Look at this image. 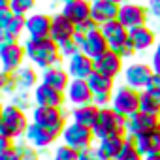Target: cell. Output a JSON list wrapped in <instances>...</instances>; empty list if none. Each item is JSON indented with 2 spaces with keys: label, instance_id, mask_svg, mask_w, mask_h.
Here are the masks:
<instances>
[{
  "label": "cell",
  "instance_id": "obj_1",
  "mask_svg": "<svg viewBox=\"0 0 160 160\" xmlns=\"http://www.w3.org/2000/svg\"><path fill=\"white\" fill-rule=\"evenodd\" d=\"M25 45V55L27 60L30 62V66L42 70L53 68V66H60L62 64V55H60V47L51 40V38H43V40H32V38H25L23 40Z\"/></svg>",
  "mask_w": 160,
  "mask_h": 160
},
{
  "label": "cell",
  "instance_id": "obj_2",
  "mask_svg": "<svg viewBox=\"0 0 160 160\" xmlns=\"http://www.w3.org/2000/svg\"><path fill=\"white\" fill-rule=\"evenodd\" d=\"M30 126V115L19 109L13 104H2V115H0V134L10 141H19L25 138Z\"/></svg>",
  "mask_w": 160,
  "mask_h": 160
},
{
  "label": "cell",
  "instance_id": "obj_3",
  "mask_svg": "<svg viewBox=\"0 0 160 160\" xmlns=\"http://www.w3.org/2000/svg\"><path fill=\"white\" fill-rule=\"evenodd\" d=\"M100 30H102V34H104V38H106V42H108V45H109V51L121 55L124 60L136 57L134 45H132V42H130V32H128L119 21H111V23L104 25Z\"/></svg>",
  "mask_w": 160,
  "mask_h": 160
},
{
  "label": "cell",
  "instance_id": "obj_4",
  "mask_svg": "<svg viewBox=\"0 0 160 160\" xmlns=\"http://www.w3.org/2000/svg\"><path fill=\"white\" fill-rule=\"evenodd\" d=\"M60 143H64L66 147H70L75 152H83V151L94 147L96 138L92 134V128L70 121L64 126V130L60 132Z\"/></svg>",
  "mask_w": 160,
  "mask_h": 160
},
{
  "label": "cell",
  "instance_id": "obj_5",
  "mask_svg": "<svg viewBox=\"0 0 160 160\" xmlns=\"http://www.w3.org/2000/svg\"><path fill=\"white\" fill-rule=\"evenodd\" d=\"M30 115V122L47 130H53L57 134H60L64 130V126L70 122L68 117L70 113L64 108H40L34 106V109L28 113Z\"/></svg>",
  "mask_w": 160,
  "mask_h": 160
},
{
  "label": "cell",
  "instance_id": "obj_6",
  "mask_svg": "<svg viewBox=\"0 0 160 160\" xmlns=\"http://www.w3.org/2000/svg\"><path fill=\"white\" fill-rule=\"evenodd\" d=\"M121 132H124V117L115 113L111 108H100L98 117L92 124V134H94L96 141L104 139L108 136H113V134H121Z\"/></svg>",
  "mask_w": 160,
  "mask_h": 160
},
{
  "label": "cell",
  "instance_id": "obj_7",
  "mask_svg": "<svg viewBox=\"0 0 160 160\" xmlns=\"http://www.w3.org/2000/svg\"><path fill=\"white\" fill-rule=\"evenodd\" d=\"M115 113H119L121 117H130L136 111H139V91L130 89L128 85H117L111 96V106H109Z\"/></svg>",
  "mask_w": 160,
  "mask_h": 160
},
{
  "label": "cell",
  "instance_id": "obj_8",
  "mask_svg": "<svg viewBox=\"0 0 160 160\" xmlns=\"http://www.w3.org/2000/svg\"><path fill=\"white\" fill-rule=\"evenodd\" d=\"M149 10H147V4L143 2H126L122 6H119V15H117V21L130 32L138 27H143L149 23Z\"/></svg>",
  "mask_w": 160,
  "mask_h": 160
},
{
  "label": "cell",
  "instance_id": "obj_9",
  "mask_svg": "<svg viewBox=\"0 0 160 160\" xmlns=\"http://www.w3.org/2000/svg\"><path fill=\"white\" fill-rule=\"evenodd\" d=\"M27 55H25V45L19 40H6L0 45V70L8 73L17 72L21 66H25Z\"/></svg>",
  "mask_w": 160,
  "mask_h": 160
},
{
  "label": "cell",
  "instance_id": "obj_10",
  "mask_svg": "<svg viewBox=\"0 0 160 160\" xmlns=\"http://www.w3.org/2000/svg\"><path fill=\"white\" fill-rule=\"evenodd\" d=\"M152 75V68L147 62H128L122 70V83L134 91H145Z\"/></svg>",
  "mask_w": 160,
  "mask_h": 160
},
{
  "label": "cell",
  "instance_id": "obj_11",
  "mask_svg": "<svg viewBox=\"0 0 160 160\" xmlns=\"http://www.w3.org/2000/svg\"><path fill=\"white\" fill-rule=\"evenodd\" d=\"M158 128H160V119L147 115V113H141V111H136L134 115L124 119V132L130 138L151 134V132H156Z\"/></svg>",
  "mask_w": 160,
  "mask_h": 160
},
{
  "label": "cell",
  "instance_id": "obj_12",
  "mask_svg": "<svg viewBox=\"0 0 160 160\" xmlns=\"http://www.w3.org/2000/svg\"><path fill=\"white\" fill-rule=\"evenodd\" d=\"M75 40H77L79 47H81V53L87 55L92 60L100 58L102 55H106L109 51V45H108V42H106L100 28H96V30H92V32H89L85 36L83 34H75Z\"/></svg>",
  "mask_w": 160,
  "mask_h": 160
},
{
  "label": "cell",
  "instance_id": "obj_13",
  "mask_svg": "<svg viewBox=\"0 0 160 160\" xmlns=\"http://www.w3.org/2000/svg\"><path fill=\"white\" fill-rule=\"evenodd\" d=\"M51 19L53 15L45 12H34L28 17H25V34L32 40H43L51 34Z\"/></svg>",
  "mask_w": 160,
  "mask_h": 160
},
{
  "label": "cell",
  "instance_id": "obj_14",
  "mask_svg": "<svg viewBox=\"0 0 160 160\" xmlns=\"http://www.w3.org/2000/svg\"><path fill=\"white\" fill-rule=\"evenodd\" d=\"M23 139L27 143H30L34 149H38L40 152H45V151L53 149V145L60 139V134H57L53 130H47V128H42V126H36V124L30 122Z\"/></svg>",
  "mask_w": 160,
  "mask_h": 160
},
{
  "label": "cell",
  "instance_id": "obj_15",
  "mask_svg": "<svg viewBox=\"0 0 160 160\" xmlns=\"http://www.w3.org/2000/svg\"><path fill=\"white\" fill-rule=\"evenodd\" d=\"M64 96H66V104H70L73 108L92 104V98H94L87 79H72L68 89L64 91Z\"/></svg>",
  "mask_w": 160,
  "mask_h": 160
},
{
  "label": "cell",
  "instance_id": "obj_16",
  "mask_svg": "<svg viewBox=\"0 0 160 160\" xmlns=\"http://www.w3.org/2000/svg\"><path fill=\"white\" fill-rule=\"evenodd\" d=\"M75 34H77L75 25H73L68 17H64L60 12L53 13V19H51V34H49V38H51L57 45H62V43L73 40Z\"/></svg>",
  "mask_w": 160,
  "mask_h": 160
},
{
  "label": "cell",
  "instance_id": "obj_17",
  "mask_svg": "<svg viewBox=\"0 0 160 160\" xmlns=\"http://www.w3.org/2000/svg\"><path fill=\"white\" fill-rule=\"evenodd\" d=\"M32 98H34V106H40V108H64L66 104L64 92L45 83H38V87L32 91Z\"/></svg>",
  "mask_w": 160,
  "mask_h": 160
},
{
  "label": "cell",
  "instance_id": "obj_18",
  "mask_svg": "<svg viewBox=\"0 0 160 160\" xmlns=\"http://www.w3.org/2000/svg\"><path fill=\"white\" fill-rule=\"evenodd\" d=\"M64 68L70 79H89L94 72V60L83 53H77L72 58L64 60Z\"/></svg>",
  "mask_w": 160,
  "mask_h": 160
},
{
  "label": "cell",
  "instance_id": "obj_19",
  "mask_svg": "<svg viewBox=\"0 0 160 160\" xmlns=\"http://www.w3.org/2000/svg\"><path fill=\"white\" fill-rule=\"evenodd\" d=\"M130 42H132V45H134L136 55H139V53H149V51H152L158 40H156L154 28H151L149 25H143V27H138V28L130 30Z\"/></svg>",
  "mask_w": 160,
  "mask_h": 160
},
{
  "label": "cell",
  "instance_id": "obj_20",
  "mask_svg": "<svg viewBox=\"0 0 160 160\" xmlns=\"http://www.w3.org/2000/svg\"><path fill=\"white\" fill-rule=\"evenodd\" d=\"M124 58L113 51H108L106 55H102L100 58L94 60V70L108 75V77H113L117 79L119 75H122V70H124Z\"/></svg>",
  "mask_w": 160,
  "mask_h": 160
},
{
  "label": "cell",
  "instance_id": "obj_21",
  "mask_svg": "<svg viewBox=\"0 0 160 160\" xmlns=\"http://www.w3.org/2000/svg\"><path fill=\"white\" fill-rule=\"evenodd\" d=\"M117 15H119V6L109 2V0H94V2H91V19L100 28L111 21H117Z\"/></svg>",
  "mask_w": 160,
  "mask_h": 160
},
{
  "label": "cell",
  "instance_id": "obj_22",
  "mask_svg": "<svg viewBox=\"0 0 160 160\" xmlns=\"http://www.w3.org/2000/svg\"><path fill=\"white\" fill-rule=\"evenodd\" d=\"M126 143V134L121 132V134H113V136H108L104 139H98L94 143V149L98 151V154L106 160H115L119 156V152L122 151Z\"/></svg>",
  "mask_w": 160,
  "mask_h": 160
},
{
  "label": "cell",
  "instance_id": "obj_23",
  "mask_svg": "<svg viewBox=\"0 0 160 160\" xmlns=\"http://www.w3.org/2000/svg\"><path fill=\"white\" fill-rule=\"evenodd\" d=\"M58 12L64 17H68L73 25H79L91 19V2L89 0H68V2L60 4Z\"/></svg>",
  "mask_w": 160,
  "mask_h": 160
},
{
  "label": "cell",
  "instance_id": "obj_24",
  "mask_svg": "<svg viewBox=\"0 0 160 160\" xmlns=\"http://www.w3.org/2000/svg\"><path fill=\"white\" fill-rule=\"evenodd\" d=\"M70 81H72V79H70V75H68L64 64L53 66V68H47V70H42V72H40V83H45V85H49V87L60 91V92H64V91L68 89Z\"/></svg>",
  "mask_w": 160,
  "mask_h": 160
},
{
  "label": "cell",
  "instance_id": "obj_25",
  "mask_svg": "<svg viewBox=\"0 0 160 160\" xmlns=\"http://www.w3.org/2000/svg\"><path fill=\"white\" fill-rule=\"evenodd\" d=\"M12 79H13L15 89L17 91H23V92H32L38 87V83H40V75H38L36 68L30 66V64H25L17 72H13L12 73Z\"/></svg>",
  "mask_w": 160,
  "mask_h": 160
},
{
  "label": "cell",
  "instance_id": "obj_26",
  "mask_svg": "<svg viewBox=\"0 0 160 160\" xmlns=\"http://www.w3.org/2000/svg\"><path fill=\"white\" fill-rule=\"evenodd\" d=\"M98 111H100V108L94 106V104L77 106V108H72V111H70V121L92 128V124H94V121H96V117H98Z\"/></svg>",
  "mask_w": 160,
  "mask_h": 160
},
{
  "label": "cell",
  "instance_id": "obj_27",
  "mask_svg": "<svg viewBox=\"0 0 160 160\" xmlns=\"http://www.w3.org/2000/svg\"><path fill=\"white\" fill-rule=\"evenodd\" d=\"M134 139V145L138 147V151L145 156H151V154H158L160 152V132H151V134H143V136H138V138H132Z\"/></svg>",
  "mask_w": 160,
  "mask_h": 160
},
{
  "label": "cell",
  "instance_id": "obj_28",
  "mask_svg": "<svg viewBox=\"0 0 160 160\" xmlns=\"http://www.w3.org/2000/svg\"><path fill=\"white\" fill-rule=\"evenodd\" d=\"M87 83H89V87H91V91H92V94H111L113 91H115V79L113 77H108V75H104V73H100V72H92V75L87 79Z\"/></svg>",
  "mask_w": 160,
  "mask_h": 160
},
{
  "label": "cell",
  "instance_id": "obj_29",
  "mask_svg": "<svg viewBox=\"0 0 160 160\" xmlns=\"http://www.w3.org/2000/svg\"><path fill=\"white\" fill-rule=\"evenodd\" d=\"M139 111L160 119V96L149 91H141L139 92Z\"/></svg>",
  "mask_w": 160,
  "mask_h": 160
},
{
  "label": "cell",
  "instance_id": "obj_30",
  "mask_svg": "<svg viewBox=\"0 0 160 160\" xmlns=\"http://www.w3.org/2000/svg\"><path fill=\"white\" fill-rule=\"evenodd\" d=\"M8 102L13 104V106H17L19 109H23V111H27V113H30V111L34 109V98H32V92L15 91V92L10 96Z\"/></svg>",
  "mask_w": 160,
  "mask_h": 160
},
{
  "label": "cell",
  "instance_id": "obj_31",
  "mask_svg": "<svg viewBox=\"0 0 160 160\" xmlns=\"http://www.w3.org/2000/svg\"><path fill=\"white\" fill-rule=\"evenodd\" d=\"M13 147H15V151H17V154H19L21 160H40L42 154H43V152H40L38 149H34L30 143H27L25 139L15 141Z\"/></svg>",
  "mask_w": 160,
  "mask_h": 160
},
{
  "label": "cell",
  "instance_id": "obj_32",
  "mask_svg": "<svg viewBox=\"0 0 160 160\" xmlns=\"http://www.w3.org/2000/svg\"><path fill=\"white\" fill-rule=\"evenodd\" d=\"M23 34H25V17L13 15V19L10 21V25H8L6 30H4L6 40H19V42H21V36H23Z\"/></svg>",
  "mask_w": 160,
  "mask_h": 160
},
{
  "label": "cell",
  "instance_id": "obj_33",
  "mask_svg": "<svg viewBox=\"0 0 160 160\" xmlns=\"http://www.w3.org/2000/svg\"><path fill=\"white\" fill-rule=\"evenodd\" d=\"M34 8L36 0H12L10 2V10L17 17H28L30 13H34Z\"/></svg>",
  "mask_w": 160,
  "mask_h": 160
},
{
  "label": "cell",
  "instance_id": "obj_34",
  "mask_svg": "<svg viewBox=\"0 0 160 160\" xmlns=\"http://www.w3.org/2000/svg\"><path fill=\"white\" fill-rule=\"evenodd\" d=\"M115 160H143V154L138 151V147L134 145V139L130 136H126V143L122 147V151L119 152V156Z\"/></svg>",
  "mask_w": 160,
  "mask_h": 160
},
{
  "label": "cell",
  "instance_id": "obj_35",
  "mask_svg": "<svg viewBox=\"0 0 160 160\" xmlns=\"http://www.w3.org/2000/svg\"><path fill=\"white\" fill-rule=\"evenodd\" d=\"M49 160H77V152L72 151L70 147H66L64 143H60V145L53 147V152H51Z\"/></svg>",
  "mask_w": 160,
  "mask_h": 160
},
{
  "label": "cell",
  "instance_id": "obj_36",
  "mask_svg": "<svg viewBox=\"0 0 160 160\" xmlns=\"http://www.w3.org/2000/svg\"><path fill=\"white\" fill-rule=\"evenodd\" d=\"M58 47H60V55H62L64 60L72 58V57L77 55V53H81V47H79V43H77L75 38L70 40V42H66V43H62V45H58Z\"/></svg>",
  "mask_w": 160,
  "mask_h": 160
},
{
  "label": "cell",
  "instance_id": "obj_37",
  "mask_svg": "<svg viewBox=\"0 0 160 160\" xmlns=\"http://www.w3.org/2000/svg\"><path fill=\"white\" fill-rule=\"evenodd\" d=\"M149 64H151V68H152L154 73H160V40L156 42L154 49L151 51V60H149Z\"/></svg>",
  "mask_w": 160,
  "mask_h": 160
},
{
  "label": "cell",
  "instance_id": "obj_38",
  "mask_svg": "<svg viewBox=\"0 0 160 160\" xmlns=\"http://www.w3.org/2000/svg\"><path fill=\"white\" fill-rule=\"evenodd\" d=\"M12 19H13V12L10 10V6H0V30H6Z\"/></svg>",
  "mask_w": 160,
  "mask_h": 160
},
{
  "label": "cell",
  "instance_id": "obj_39",
  "mask_svg": "<svg viewBox=\"0 0 160 160\" xmlns=\"http://www.w3.org/2000/svg\"><path fill=\"white\" fill-rule=\"evenodd\" d=\"M96 28H100L92 19H87V21H83V23H79V25H75V30H77V34H89V32H92V30H96Z\"/></svg>",
  "mask_w": 160,
  "mask_h": 160
},
{
  "label": "cell",
  "instance_id": "obj_40",
  "mask_svg": "<svg viewBox=\"0 0 160 160\" xmlns=\"http://www.w3.org/2000/svg\"><path fill=\"white\" fill-rule=\"evenodd\" d=\"M145 91H149V92L160 96V73H154V72H152V75H151V79H149Z\"/></svg>",
  "mask_w": 160,
  "mask_h": 160
},
{
  "label": "cell",
  "instance_id": "obj_41",
  "mask_svg": "<svg viewBox=\"0 0 160 160\" xmlns=\"http://www.w3.org/2000/svg\"><path fill=\"white\" fill-rule=\"evenodd\" d=\"M77 160H104V158L98 154V151L94 147H91L83 152H77Z\"/></svg>",
  "mask_w": 160,
  "mask_h": 160
},
{
  "label": "cell",
  "instance_id": "obj_42",
  "mask_svg": "<svg viewBox=\"0 0 160 160\" xmlns=\"http://www.w3.org/2000/svg\"><path fill=\"white\" fill-rule=\"evenodd\" d=\"M147 10H149V15L156 21H160V0H149L147 2Z\"/></svg>",
  "mask_w": 160,
  "mask_h": 160
},
{
  "label": "cell",
  "instance_id": "obj_43",
  "mask_svg": "<svg viewBox=\"0 0 160 160\" xmlns=\"http://www.w3.org/2000/svg\"><path fill=\"white\" fill-rule=\"evenodd\" d=\"M0 160H21V158H19V154H17L15 147H12V149H8L6 152L0 154Z\"/></svg>",
  "mask_w": 160,
  "mask_h": 160
},
{
  "label": "cell",
  "instance_id": "obj_44",
  "mask_svg": "<svg viewBox=\"0 0 160 160\" xmlns=\"http://www.w3.org/2000/svg\"><path fill=\"white\" fill-rule=\"evenodd\" d=\"M13 147V141H10L8 138H4L2 134H0V154L2 152H6L8 149H12Z\"/></svg>",
  "mask_w": 160,
  "mask_h": 160
},
{
  "label": "cell",
  "instance_id": "obj_45",
  "mask_svg": "<svg viewBox=\"0 0 160 160\" xmlns=\"http://www.w3.org/2000/svg\"><path fill=\"white\" fill-rule=\"evenodd\" d=\"M143 160H160V152H158V154H151V156H145Z\"/></svg>",
  "mask_w": 160,
  "mask_h": 160
},
{
  "label": "cell",
  "instance_id": "obj_46",
  "mask_svg": "<svg viewBox=\"0 0 160 160\" xmlns=\"http://www.w3.org/2000/svg\"><path fill=\"white\" fill-rule=\"evenodd\" d=\"M109 2H113V4H117V6H122V4L130 2V0H109Z\"/></svg>",
  "mask_w": 160,
  "mask_h": 160
},
{
  "label": "cell",
  "instance_id": "obj_47",
  "mask_svg": "<svg viewBox=\"0 0 160 160\" xmlns=\"http://www.w3.org/2000/svg\"><path fill=\"white\" fill-rule=\"evenodd\" d=\"M6 42V36H4V30H0V45Z\"/></svg>",
  "mask_w": 160,
  "mask_h": 160
},
{
  "label": "cell",
  "instance_id": "obj_48",
  "mask_svg": "<svg viewBox=\"0 0 160 160\" xmlns=\"http://www.w3.org/2000/svg\"><path fill=\"white\" fill-rule=\"evenodd\" d=\"M12 0H0V6H10Z\"/></svg>",
  "mask_w": 160,
  "mask_h": 160
},
{
  "label": "cell",
  "instance_id": "obj_49",
  "mask_svg": "<svg viewBox=\"0 0 160 160\" xmlns=\"http://www.w3.org/2000/svg\"><path fill=\"white\" fill-rule=\"evenodd\" d=\"M57 2H60V4H64V2H68V0H57Z\"/></svg>",
  "mask_w": 160,
  "mask_h": 160
},
{
  "label": "cell",
  "instance_id": "obj_50",
  "mask_svg": "<svg viewBox=\"0 0 160 160\" xmlns=\"http://www.w3.org/2000/svg\"><path fill=\"white\" fill-rule=\"evenodd\" d=\"M138 2H145V4H147V2H149V0H138Z\"/></svg>",
  "mask_w": 160,
  "mask_h": 160
},
{
  "label": "cell",
  "instance_id": "obj_51",
  "mask_svg": "<svg viewBox=\"0 0 160 160\" xmlns=\"http://www.w3.org/2000/svg\"><path fill=\"white\" fill-rule=\"evenodd\" d=\"M0 115H2V104H0Z\"/></svg>",
  "mask_w": 160,
  "mask_h": 160
},
{
  "label": "cell",
  "instance_id": "obj_52",
  "mask_svg": "<svg viewBox=\"0 0 160 160\" xmlns=\"http://www.w3.org/2000/svg\"><path fill=\"white\" fill-rule=\"evenodd\" d=\"M89 2H94V0H89Z\"/></svg>",
  "mask_w": 160,
  "mask_h": 160
},
{
  "label": "cell",
  "instance_id": "obj_53",
  "mask_svg": "<svg viewBox=\"0 0 160 160\" xmlns=\"http://www.w3.org/2000/svg\"><path fill=\"white\" fill-rule=\"evenodd\" d=\"M0 96H2V92H0Z\"/></svg>",
  "mask_w": 160,
  "mask_h": 160
},
{
  "label": "cell",
  "instance_id": "obj_54",
  "mask_svg": "<svg viewBox=\"0 0 160 160\" xmlns=\"http://www.w3.org/2000/svg\"><path fill=\"white\" fill-rule=\"evenodd\" d=\"M158 132H160V128H158Z\"/></svg>",
  "mask_w": 160,
  "mask_h": 160
}]
</instances>
